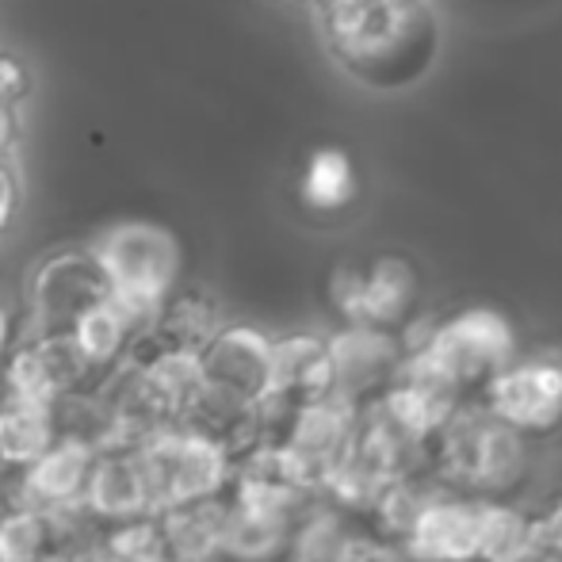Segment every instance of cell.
Here are the masks:
<instances>
[{
	"instance_id": "6da1fadb",
	"label": "cell",
	"mask_w": 562,
	"mask_h": 562,
	"mask_svg": "<svg viewBox=\"0 0 562 562\" xmlns=\"http://www.w3.org/2000/svg\"><path fill=\"white\" fill-rule=\"evenodd\" d=\"M314 23L340 74L379 97L429 81L445 50L437 0H322Z\"/></svg>"
},
{
	"instance_id": "7a4b0ae2",
	"label": "cell",
	"mask_w": 562,
	"mask_h": 562,
	"mask_svg": "<svg viewBox=\"0 0 562 562\" xmlns=\"http://www.w3.org/2000/svg\"><path fill=\"white\" fill-rule=\"evenodd\" d=\"M532 448L536 440L502 422L486 402L471 398L429 440L425 471L440 486L482 497V502L517 497L532 474Z\"/></svg>"
},
{
	"instance_id": "3957f363",
	"label": "cell",
	"mask_w": 562,
	"mask_h": 562,
	"mask_svg": "<svg viewBox=\"0 0 562 562\" xmlns=\"http://www.w3.org/2000/svg\"><path fill=\"white\" fill-rule=\"evenodd\" d=\"M520 356L517 326L494 306H471L437 322L429 334L409 337L406 368L432 379L459 402L482 398L490 383Z\"/></svg>"
},
{
	"instance_id": "277c9868",
	"label": "cell",
	"mask_w": 562,
	"mask_h": 562,
	"mask_svg": "<svg viewBox=\"0 0 562 562\" xmlns=\"http://www.w3.org/2000/svg\"><path fill=\"white\" fill-rule=\"evenodd\" d=\"M149 474L157 513L180 509V505L223 497L234 486L237 456L226 440L211 437L200 425H161L134 440Z\"/></svg>"
},
{
	"instance_id": "5b68a950",
	"label": "cell",
	"mask_w": 562,
	"mask_h": 562,
	"mask_svg": "<svg viewBox=\"0 0 562 562\" xmlns=\"http://www.w3.org/2000/svg\"><path fill=\"white\" fill-rule=\"evenodd\" d=\"M100 265L115 288V299L142 322H154L161 303L180 288V237L161 223L126 218L92 237Z\"/></svg>"
},
{
	"instance_id": "8992f818",
	"label": "cell",
	"mask_w": 562,
	"mask_h": 562,
	"mask_svg": "<svg viewBox=\"0 0 562 562\" xmlns=\"http://www.w3.org/2000/svg\"><path fill=\"white\" fill-rule=\"evenodd\" d=\"M108 375L85 356L74 334H43L31 329L20 337L12 356L0 368V386L8 394H20L31 402H46V406H66L92 391L104 386Z\"/></svg>"
},
{
	"instance_id": "52a82bcc",
	"label": "cell",
	"mask_w": 562,
	"mask_h": 562,
	"mask_svg": "<svg viewBox=\"0 0 562 562\" xmlns=\"http://www.w3.org/2000/svg\"><path fill=\"white\" fill-rule=\"evenodd\" d=\"M27 295L31 326L43 334H69L92 306L115 299V288L92 245H69L38 260Z\"/></svg>"
},
{
	"instance_id": "ba28073f",
	"label": "cell",
	"mask_w": 562,
	"mask_h": 562,
	"mask_svg": "<svg viewBox=\"0 0 562 562\" xmlns=\"http://www.w3.org/2000/svg\"><path fill=\"white\" fill-rule=\"evenodd\" d=\"M502 422H509L528 440H551L562 432V348L520 352L482 398Z\"/></svg>"
},
{
	"instance_id": "9c48e42d",
	"label": "cell",
	"mask_w": 562,
	"mask_h": 562,
	"mask_svg": "<svg viewBox=\"0 0 562 562\" xmlns=\"http://www.w3.org/2000/svg\"><path fill=\"white\" fill-rule=\"evenodd\" d=\"M329 303L340 322L406 334L417 306V272L402 257H375L371 265H340L329 280Z\"/></svg>"
},
{
	"instance_id": "30bf717a",
	"label": "cell",
	"mask_w": 562,
	"mask_h": 562,
	"mask_svg": "<svg viewBox=\"0 0 562 562\" xmlns=\"http://www.w3.org/2000/svg\"><path fill=\"white\" fill-rule=\"evenodd\" d=\"M329 348H334V394L363 409L383 398L406 371L409 334L345 322L337 334H329Z\"/></svg>"
},
{
	"instance_id": "8fae6325",
	"label": "cell",
	"mask_w": 562,
	"mask_h": 562,
	"mask_svg": "<svg viewBox=\"0 0 562 562\" xmlns=\"http://www.w3.org/2000/svg\"><path fill=\"white\" fill-rule=\"evenodd\" d=\"M272 352L276 337L249 322H226L207 345L200 348L203 391L241 406H265L272 394Z\"/></svg>"
},
{
	"instance_id": "7c38bea8",
	"label": "cell",
	"mask_w": 562,
	"mask_h": 562,
	"mask_svg": "<svg viewBox=\"0 0 562 562\" xmlns=\"http://www.w3.org/2000/svg\"><path fill=\"white\" fill-rule=\"evenodd\" d=\"M100 445L81 432H66L38 463H31L23 474H15L12 486L15 505H31V509L46 513H85V497H89V482L97 471Z\"/></svg>"
},
{
	"instance_id": "4fadbf2b",
	"label": "cell",
	"mask_w": 562,
	"mask_h": 562,
	"mask_svg": "<svg viewBox=\"0 0 562 562\" xmlns=\"http://www.w3.org/2000/svg\"><path fill=\"white\" fill-rule=\"evenodd\" d=\"M482 497L459 494L437 482L402 543L417 562H479Z\"/></svg>"
},
{
	"instance_id": "5bb4252c",
	"label": "cell",
	"mask_w": 562,
	"mask_h": 562,
	"mask_svg": "<svg viewBox=\"0 0 562 562\" xmlns=\"http://www.w3.org/2000/svg\"><path fill=\"white\" fill-rule=\"evenodd\" d=\"M85 513L104 520V525H123V520L154 517L157 513L146 463H142V451L134 440L100 445L97 471H92L89 497H85Z\"/></svg>"
},
{
	"instance_id": "9a60e30c",
	"label": "cell",
	"mask_w": 562,
	"mask_h": 562,
	"mask_svg": "<svg viewBox=\"0 0 562 562\" xmlns=\"http://www.w3.org/2000/svg\"><path fill=\"white\" fill-rule=\"evenodd\" d=\"M334 394V348L322 334H283L272 352V394L265 402L299 409Z\"/></svg>"
},
{
	"instance_id": "2e32d148",
	"label": "cell",
	"mask_w": 562,
	"mask_h": 562,
	"mask_svg": "<svg viewBox=\"0 0 562 562\" xmlns=\"http://www.w3.org/2000/svg\"><path fill=\"white\" fill-rule=\"evenodd\" d=\"M299 517L303 513L268 509V505H249L229 497L223 559L218 562H291Z\"/></svg>"
},
{
	"instance_id": "e0dca14e",
	"label": "cell",
	"mask_w": 562,
	"mask_h": 562,
	"mask_svg": "<svg viewBox=\"0 0 562 562\" xmlns=\"http://www.w3.org/2000/svg\"><path fill=\"white\" fill-rule=\"evenodd\" d=\"M58 414L61 406H46V402L0 391V474L4 479L23 474L66 437Z\"/></svg>"
},
{
	"instance_id": "ac0fdd59",
	"label": "cell",
	"mask_w": 562,
	"mask_h": 562,
	"mask_svg": "<svg viewBox=\"0 0 562 562\" xmlns=\"http://www.w3.org/2000/svg\"><path fill=\"white\" fill-rule=\"evenodd\" d=\"M223 306L211 291L203 288H177L161 303V311L154 314L149 329L142 340L165 348H188V352H200L211 337L223 329Z\"/></svg>"
},
{
	"instance_id": "d6986e66",
	"label": "cell",
	"mask_w": 562,
	"mask_h": 562,
	"mask_svg": "<svg viewBox=\"0 0 562 562\" xmlns=\"http://www.w3.org/2000/svg\"><path fill=\"white\" fill-rule=\"evenodd\" d=\"M540 517L525 509L517 497H494L482 502V532L479 562H528L540 555Z\"/></svg>"
},
{
	"instance_id": "ffe728a7",
	"label": "cell",
	"mask_w": 562,
	"mask_h": 562,
	"mask_svg": "<svg viewBox=\"0 0 562 562\" xmlns=\"http://www.w3.org/2000/svg\"><path fill=\"white\" fill-rule=\"evenodd\" d=\"M229 497H207V502L180 505L161 513L165 540H169V562H218L223 559Z\"/></svg>"
},
{
	"instance_id": "44dd1931",
	"label": "cell",
	"mask_w": 562,
	"mask_h": 562,
	"mask_svg": "<svg viewBox=\"0 0 562 562\" xmlns=\"http://www.w3.org/2000/svg\"><path fill=\"white\" fill-rule=\"evenodd\" d=\"M69 334L77 337V345L85 348V356L112 379V371H119L126 360H131L138 337L146 334V322H142L134 311H126L119 299H108V303L92 306Z\"/></svg>"
},
{
	"instance_id": "7402d4cb",
	"label": "cell",
	"mask_w": 562,
	"mask_h": 562,
	"mask_svg": "<svg viewBox=\"0 0 562 562\" xmlns=\"http://www.w3.org/2000/svg\"><path fill=\"white\" fill-rule=\"evenodd\" d=\"M61 513L15 505L0 517V562H38L61 548Z\"/></svg>"
},
{
	"instance_id": "603a6c76",
	"label": "cell",
	"mask_w": 562,
	"mask_h": 562,
	"mask_svg": "<svg viewBox=\"0 0 562 562\" xmlns=\"http://www.w3.org/2000/svg\"><path fill=\"white\" fill-rule=\"evenodd\" d=\"M356 195V172L340 149H314L306 161L303 177H299V200L306 211L318 215H334V211L348 207Z\"/></svg>"
},
{
	"instance_id": "cb8c5ba5",
	"label": "cell",
	"mask_w": 562,
	"mask_h": 562,
	"mask_svg": "<svg viewBox=\"0 0 562 562\" xmlns=\"http://www.w3.org/2000/svg\"><path fill=\"white\" fill-rule=\"evenodd\" d=\"M31 97V69L15 50H0V100L20 108Z\"/></svg>"
},
{
	"instance_id": "d4e9b609",
	"label": "cell",
	"mask_w": 562,
	"mask_h": 562,
	"mask_svg": "<svg viewBox=\"0 0 562 562\" xmlns=\"http://www.w3.org/2000/svg\"><path fill=\"white\" fill-rule=\"evenodd\" d=\"M15 211H20V177L12 157H0V234L15 223Z\"/></svg>"
},
{
	"instance_id": "484cf974",
	"label": "cell",
	"mask_w": 562,
	"mask_h": 562,
	"mask_svg": "<svg viewBox=\"0 0 562 562\" xmlns=\"http://www.w3.org/2000/svg\"><path fill=\"white\" fill-rule=\"evenodd\" d=\"M536 517H540L543 551H551L555 559H562V494L551 497L548 505H540V509H536Z\"/></svg>"
},
{
	"instance_id": "4316f807",
	"label": "cell",
	"mask_w": 562,
	"mask_h": 562,
	"mask_svg": "<svg viewBox=\"0 0 562 562\" xmlns=\"http://www.w3.org/2000/svg\"><path fill=\"white\" fill-rule=\"evenodd\" d=\"M20 146V108L0 100V157H12Z\"/></svg>"
},
{
	"instance_id": "83f0119b",
	"label": "cell",
	"mask_w": 562,
	"mask_h": 562,
	"mask_svg": "<svg viewBox=\"0 0 562 562\" xmlns=\"http://www.w3.org/2000/svg\"><path fill=\"white\" fill-rule=\"evenodd\" d=\"M15 345H20V329H15L12 311H8V306L0 303V368H4V360L12 356Z\"/></svg>"
},
{
	"instance_id": "f1b7e54d",
	"label": "cell",
	"mask_w": 562,
	"mask_h": 562,
	"mask_svg": "<svg viewBox=\"0 0 562 562\" xmlns=\"http://www.w3.org/2000/svg\"><path fill=\"white\" fill-rule=\"evenodd\" d=\"M38 562H92V559H85V551H77V548H69V543H61V548H54L50 555H43Z\"/></svg>"
},
{
	"instance_id": "f546056e",
	"label": "cell",
	"mask_w": 562,
	"mask_h": 562,
	"mask_svg": "<svg viewBox=\"0 0 562 562\" xmlns=\"http://www.w3.org/2000/svg\"><path fill=\"white\" fill-rule=\"evenodd\" d=\"M276 4H288V8H311V12H314V8H318L322 0H276Z\"/></svg>"
},
{
	"instance_id": "4dcf8cb0",
	"label": "cell",
	"mask_w": 562,
	"mask_h": 562,
	"mask_svg": "<svg viewBox=\"0 0 562 562\" xmlns=\"http://www.w3.org/2000/svg\"><path fill=\"white\" fill-rule=\"evenodd\" d=\"M528 562H562V559H555V555H551V551H540V555H532Z\"/></svg>"
}]
</instances>
